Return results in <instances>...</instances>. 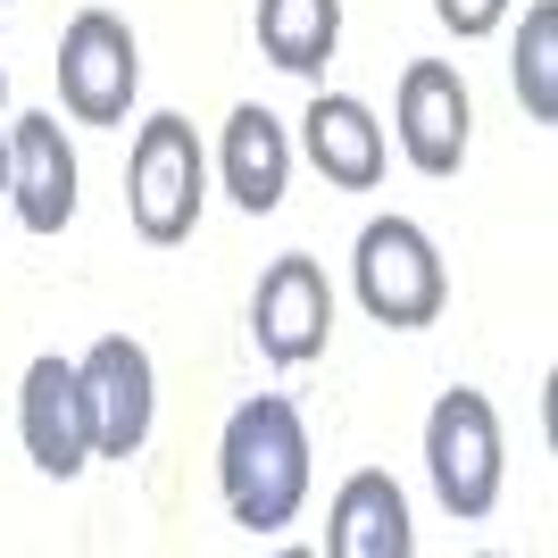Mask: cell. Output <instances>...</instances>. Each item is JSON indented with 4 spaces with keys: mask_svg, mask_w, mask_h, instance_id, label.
I'll return each instance as SVG.
<instances>
[{
    "mask_svg": "<svg viewBox=\"0 0 558 558\" xmlns=\"http://www.w3.org/2000/svg\"><path fill=\"white\" fill-rule=\"evenodd\" d=\"M217 492L242 534H283L308 500V425L283 392H251L217 434Z\"/></svg>",
    "mask_w": 558,
    "mask_h": 558,
    "instance_id": "cell-1",
    "label": "cell"
},
{
    "mask_svg": "<svg viewBox=\"0 0 558 558\" xmlns=\"http://www.w3.org/2000/svg\"><path fill=\"white\" fill-rule=\"evenodd\" d=\"M350 292H359V308L375 326L425 333L450 308V267L417 217H367L359 242H350Z\"/></svg>",
    "mask_w": 558,
    "mask_h": 558,
    "instance_id": "cell-2",
    "label": "cell"
},
{
    "mask_svg": "<svg viewBox=\"0 0 558 558\" xmlns=\"http://www.w3.org/2000/svg\"><path fill=\"white\" fill-rule=\"evenodd\" d=\"M125 209H134V233L150 251L192 242V226L209 209V159H201L192 117L159 109V117L134 125V150H125Z\"/></svg>",
    "mask_w": 558,
    "mask_h": 558,
    "instance_id": "cell-3",
    "label": "cell"
},
{
    "mask_svg": "<svg viewBox=\"0 0 558 558\" xmlns=\"http://www.w3.org/2000/svg\"><path fill=\"white\" fill-rule=\"evenodd\" d=\"M425 475H434L442 517H459V525L492 517L500 475H509V450H500V409H492L475 384L434 400V417H425Z\"/></svg>",
    "mask_w": 558,
    "mask_h": 558,
    "instance_id": "cell-4",
    "label": "cell"
},
{
    "mask_svg": "<svg viewBox=\"0 0 558 558\" xmlns=\"http://www.w3.org/2000/svg\"><path fill=\"white\" fill-rule=\"evenodd\" d=\"M142 93V50L134 25L109 17V9H75L68 34H59V100H68L75 125H125Z\"/></svg>",
    "mask_w": 558,
    "mask_h": 558,
    "instance_id": "cell-5",
    "label": "cell"
},
{
    "mask_svg": "<svg viewBox=\"0 0 558 558\" xmlns=\"http://www.w3.org/2000/svg\"><path fill=\"white\" fill-rule=\"evenodd\" d=\"M75 384H84V417H93V459H134L150 442V417H159V367L134 333H100L84 359H75Z\"/></svg>",
    "mask_w": 558,
    "mask_h": 558,
    "instance_id": "cell-6",
    "label": "cell"
},
{
    "mask_svg": "<svg viewBox=\"0 0 558 558\" xmlns=\"http://www.w3.org/2000/svg\"><path fill=\"white\" fill-rule=\"evenodd\" d=\"M251 342L267 367H308L333 342V283L308 251H283L251 292Z\"/></svg>",
    "mask_w": 558,
    "mask_h": 558,
    "instance_id": "cell-7",
    "label": "cell"
},
{
    "mask_svg": "<svg viewBox=\"0 0 558 558\" xmlns=\"http://www.w3.org/2000/svg\"><path fill=\"white\" fill-rule=\"evenodd\" d=\"M392 134H400V150H409L417 175H459V167H466L475 100H466V75L450 68V59H409V68H400Z\"/></svg>",
    "mask_w": 558,
    "mask_h": 558,
    "instance_id": "cell-8",
    "label": "cell"
},
{
    "mask_svg": "<svg viewBox=\"0 0 558 558\" xmlns=\"http://www.w3.org/2000/svg\"><path fill=\"white\" fill-rule=\"evenodd\" d=\"M75 184H84V167H75L68 125L50 109L9 117V209H17V226L25 233H68Z\"/></svg>",
    "mask_w": 558,
    "mask_h": 558,
    "instance_id": "cell-9",
    "label": "cell"
},
{
    "mask_svg": "<svg viewBox=\"0 0 558 558\" xmlns=\"http://www.w3.org/2000/svg\"><path fill=\"white\" fill-rule=\"evenodd\" d=\"M17 434L25 459L43 475H84L93 466V417H84V384H75V359H34L17 384Z\"/></svg>",
    "mask_w": 558,
    "mask_h": 558,
    "instance_id": "cell-10",
    "label": "cell"
},
{
    "mask_svg": "<svg viewBox=\"0 0 558 558\" xmlns=\"http://www.w3.org/2000/svg\"><path fill=\"white\" fill-rule=\"evenodd\" d=\"M301 150L333 192H375L384 167H392V142H384V125H375V109L359 93H317L308 100L301 109Z\"/></svg>",
    "mask_w": 558,
    "mask_h": 558,
    "instance_id": "cell-11",
    "label": "cell"
},
{
    "mask_svg": "<svg viewBox=\"0 0 558 558\" xmlns=\"http://www.w3.org/2000/svg\"><path fill=\"white\" fill-rule=\"evenodd\" d=\"M217 184H226V201L242 217L283 209V192H292V134H283L276 109L242 100V109L226 117V134H217Z\"/></svg>",
    "mask_w": 558,
    "mask_h": 558,
    "instance_id": "cell-12",
    "label": "cell"
},
{
    "mask_svg": "<svg viewBox=\"0 0 558 558\" xmlns=\"http://www.w3.org/2000/svg\"><path fill=\"white\" fill-rule=\"evenodd\" d=\"M326 550H333V558H409V550H417V525H409V492H400L384 466H359V475L333 492Z\"/></svg>",
    "mask_w": 558,
    "mask_h": 558,
    "instance_id": "cell-13",
    "label": "cell"
},
{
    "mask_svg": "<svg viewBox=\"0 0 558 558\" xmlns=\"http://www.w3.org/2000/svg\"><path fill=\"white\" fill-rule=\"evenodd\" d=\"M342 43V0H258V50L283 75H326Z\"/></svg>",
    "mask_w": 558,
    "mask_h": 558,
    "instance_id": "cell-14",
    "label": "cell"
},
{
    "mask_svg": "<svg viewBox=\"0 0 558 558\" xmlns=\"http://www.w3.org/2000/svg\"><path fill=\"white\" fill-rule=\"evenodd\" d=\"M509 75H517L525 117H534V125H550V117H558V0H534V9H525Z\"/></svg>",
    "mask_w": 558,
    "mask_h": 558,
    "instance_id": "cell-15",
    "label": "cell"
},
{
    "mask_svg": "<svg viewBox=\"0 0 558 558\" xmlns=\"http://www.w3.org/2000/svg\"><path fill=\"white\" fill-rule=\"evenodd\" d=\"M434 17H442L450 34H459V43H484L492 25L509 17V0H434Z\"/></svg>",
    "mask_w": 558,
    "mask_h": 558,
    "instance_id": "cell-16",
    "label": "cell"
},
{
    "mask_svg": "<svg viewBox=\"0 0 558 558\" xmlns=\"http://www.w3.org/2000/svg\"><path fill=\"white\" fill-rule=\"evenodd\" d=\"M0 201H9V117H0Z\"/></svg>",
    "mask_w": 558,
    "mask_h": 558,
    "instance_id": "cell-17",
    "label": "cell"
},
{
    "mask_svg": "<svg viewBox=\"0 0 558 558\" xmlns=\"http://www.w3.org/2000/svg\"><path fill=\"white\" fill-rule=\"evenodd\" d=\"M0 100H9V68H0Z\"/></svg>",
    "mask_w": 558,
    "mask_h": 558,
    "instance_id": "cell-18",
    "label": "cell"
}]
</instances>
